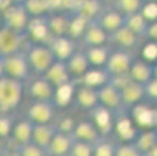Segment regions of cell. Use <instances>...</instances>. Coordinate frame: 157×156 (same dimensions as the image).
<instances>
[{
	"label": "cell",
	"mask_w": 157,
	"mask_h": 156,
	"mask_svg": "<svg viewBox=\"0 0 157 156\" xmlns=\"http://www.w3.org/2000/svg\"><path fill=\"white\" fill-rule=\"evenodd\" d=\"M25 53H27L30 70L34 75H44V72H45L52 66V62L55 61V55H53L52 49L48 47V44L33 42Z\"/></svg>",
	"instance_id": "3957f363"
},
{
	"label": "cell",
	"mask_w": 157,
	"mask_h": 156,
	"mask_svg": "<svg viewBox=\"0 0 157 156\" xmlns=\"http://www.w3.org/2000/svg\"><path fill=\"white\" fill-rule=\"evenodd\" d=\"M134 61V55L132 52L128 50H121V49H115L110 50L107 61L104 64V70L107 72L109 77H118V75H128L131 64Z\"/></svg>",
	"instance_id": "5b68a950"
},
{
	"label": "cell",
	"mask_w": 157,
	"mask_h": 156,
	"mask_svg": "<svg viewBox=\"0 0 157 156\" xmlns=\"http://www.w3.org/2000/svg\"><path fill=\"white\" fill-rule=\"evenodd\" d=\"M72 136H73V139H79V141H86V142L94 144L101 134L97 130V126L92 123V120H81V122L73 125Z\"/></svg>",
	"instance_id": "cb8c5ba5"
},
{
	"label": "cell",
	"mask_w": 157,
	"mask_h": 156,
	"mask_svg": "<svg viewBox=\"0 0 157 156\" xmlns=\"http://www.w3.org/2000/svg\"><path fill=\"white\" fill-rule=\"evenodd\" d=\"M142 42V38H139L136 33H132L128 27L121 25L118 30L112 31L109 34V44L115 46L117 49H121V50H128V52H132L136 50Z\"/></svg>",
	"instance_id": "9c48e42d"
},
{
	"label": "cell",
	"mask_w": 157,
	"mask_h": 156,
	"mask_svg": "<svg viewBox=\"0 0 157 156\" xmlns=\"http://www.w3.org/2000/svg\"><path fill=\"white\" fill-rule=\"evenodd\" d=\"M0 20H2V13H0Z\"/></svg>",
	"instance_id": "f5cc1de1"
},
{
	"label": "cell",
	"mask_w": 157,
	"mask_h": 156,
	"mask_svg": "<svg viewBox=\"0 0 157 156\" xmlns=\"http://www.w3.org/2000/svg\"><path fill=\"white\" fill-rule=\"evenodd\" d=\"M0 59H2V58H0ZM3 75V70H2V62H0V77H2Z\"/></svg>",
	"instance_id": "681fc988"
},
{
	"label": "cell",
	"mask_w": 157,
	"mask_h": 156,
	"mask_svg": "<svg viewBox=\"0 0 157 156\" xmlns=\"http://www.w3.org/2000/svg\"><path fill=\"white\" fill-rule=\"evenodd\" d=\"M27 91H28V95L33 100L55 102V98H56V89L42 75H34V78L27 86Z\"/></svg>",
	"instance_id": "8fae6325"
},
{
	"label": "cell",
	"mask_w": 157,
	"mask_h": 156,
	"mask_svg": "<svg viewBox=\"0 0 157 156\" xmlns=\"http://www.w3.org/2000/svg\"><path fill=\"white\" fill-rule=\"evenodd\" d=\"M42 77L45 78L55 89H59V87H62L65 84H70L72 80H73L70 77L69 70H67V67H65V62L59 61V59H55L50 67L44 72Z\"/></svg>",
	"instance_id": "7c38bea8"
},
{
	"label": "cell",
	"mask_w": 157,
	"mask_h": 156,
	"mask_svg": "<svg viewBox=\"0 0 157 156\" xmlns=\"http://www.w3.org/2000/svg\"><path fill=\"white\" fill-rule=\"evenodd\" d=\"M11 2H24V0H11Z\"/></svg>",
	"instance_id": "f907efd6"
},
{
	"label": "cell",
	"mask_w": 157,
	"mask_h": 156,
	"mask_svg": "<svg viewBox=\"0 0 157 156\" xmlns=\"http://www.w3.org/2000/svg\"><path fill=\"white\" fill-rule=\"evenodd\" d=\"M31 133H33V122L30 119H20L19 122H14L10 138H13V142L16 145H20L31 141Z\"/></svg>",
	"instance_id": "4316f807"
},
{
	"label": "cell",
	"mask_w": 157,
	"mask_h": 156,
	"mask_svg": "<svg viewBox=\"0 0 157 156\" xmlns=\"http://www.w3.org/2000/svg\"><path fill=\"white\" fill-rule=\"evenodd\" d=\"M154 78H157V62L154 64Z\"/></svg>",
	"instance_id": "c3c4849f"
},
{
	"label": "cell",
	"mask_w": 157,
	"mask_h": 156,
	"mask_svg": "<svg viewBox=\"0 0 157 156\" xmlns=\"http://www.w3.org/2000/svg\"><path fill=\"white\" fill-rule=\"evenodd\" d=\"M143 2H155V0H143Z\"/></svg>",
	"instance_id": "816d5d0a"
},
{
	"label": "cell",
	"mask_w": 157,
	"mask_h": 156,
	"mask_svg": "<svg viewBox=\"0 0 157 156\" xmlns=\"http://www.w3.org/2000/svg\"><path fill=\"white\" fill-rule=\"evenodd\" d=\"M24 6L30 17H39L48 14V2L47 0H24Z\"/></svg>",
	"instance_id": "836d02e7"
},
{
	"label": "cell",
	"mask_w": 157,
	"mask_h": 156,
	"mask_svg": "<svg viewBox=\"0 0 157 156\" xmlns=\"http://www.w3.org/2000/svg\"><path fill=\"white\" fill-rule=\"evenodd\" d=\"M89 114L92 117V123L97 126L101 136H109L114 131V123H115V114L110 109L97 105L92 111H89Z\"/></svg>",
	"instance_id": "30bf717a"
},
{
	"label": "cell",
	"mask_w": 157,
	"mask_h": 156,
	"mask_svg": "<svg viewBox=\"0 0 157 156\" xmlns=\"http://www.w3.org/2000/svg\"><path fill=\"white\" fill-rule=\"evenodd\" d=\"M132 120L143 126H154V108H148L146 105H136L132 106Z\"/></svg>",
	"instance_id": "4dcf8cb0"
},
{
	"label": "cell",
	"mask_w": 157,
	"mask_h": 156,
	"mask_svg": "<svg viewBox=\"0 0 157 156\" xmlns=\"http://www.w3.org/2000/svg\"><path fill=\"white\" fill-rule=\"evenodd\" d=\"M114 131H117L120 138L123 139V142H132L136 139L139 130L134 125V120L131 117H128L126 114L123 116V113L115 114V123H114Z\"/></svg>",
	"instance_id": "7402d4cb"
},
{
	"label": "cell",
	"mask_w": 157,
	"mask_h": 156,
	"mask_svg": "<svg viewBox=\"0 0 157 156\" xmlns=\"http://www.w3.org/2000/svg\"><path fill=\"white\" fill-rule=\"evenodd\" d=\"M14 125V119L11 113H0V139H8L11 136V130Z\"/></svg>",
	"instance_id": "f35d334b"
},
{
	"label": "cell",
	"mask_w": 157,
	"mask_h": 156,
	"mask_svg": "<svg viewBox=\"0 0 157 156\" xmlns=\"http://www.w3.org/2000/svg\"><path fill=\"white\" fill-rule=\"evenodd\" d=\"M140 13L145 16V19L148 22H152V20H157V0L155 2H145Z\"/></svg>",
	"instance_id": "60d3db41"
},
{
	"label": "cell",
	"mask_w": 157,
	"mask_h": 156,
	"mask_svg": "<svg viewBox=\"0 0 157 156\" xmlns=\"http://www.w3.org/2000/svg\"><path fill=\"white\" fill-rule=\"evenodd\" d=\"M0 62H2L3 75L14 78V80H20L24 83H27L30 80L31 70H30V66H28L27 53L24 50H19V52L2 56Z\"/></svg>",
	"instance_id": "7a4b0ae2"
},
{
	"label": "cell",
	"mask_w": 157,
	"mask_h": 156,
	"mask_svg": "<svg viewBox=\"0 0 157 156\" xmlns=\"http://www.w3.org/2000/svg\"><path fill=\"white\" fill-rule=\"evenodd\" d=\"M30 22V14L27 13L22 2H13L2 11V25L13 28L20 33H27V27Z\"/></svg>",
	"instance_id": "277c9868"
},
{
	"label": "cell",
	"mask_w": 157,
	"mask_h": 156,
	"mask_svg": "<svg viewBox=\"0 0 157 156\" xmlns=\"http://www.w3.org/2000/svg\"><path fill=\"white\" fill-rule=\"evenodd\" d=\"M56 131H58V126L53 122H50V123H33L31 142H34L36 145H39L45 150L48 147L50 141L53 139Z\"/></svg>",
	"instance_id": "44dd1931"
},
{
	"label": "cell",
	"mask_w": 157,
	"mask_h": 156,
	"mask_svg": "<svg viewBox=\"0 0 157 156\" xmlns=\"http://www.w3.org/2000/svg\"><path fill=\"white\" fill-rule=\"evenodd\" d=\"M92 148H94V144L90 142L73 139L67 156H92Z\"/></svg>",
	"instance_id": "d590c367"
},
{
	"label": "cell",
	"mask_w": 157,
	"mask_h": 156,
	"mask_svg": "<svg viewBox=\"0 0 157 156\" xmlns=\"http://www.w3.org/2000/svg\"><path fill=\"white\" fill-rule=\"evenodd\" d=\"M146 156H157V144H155V147H154L149 153H146Z\"/></svg>",
	"instance_id": "ee69618b"
},
{
	"label": "cell",
	"mask_w": 157,
	"mask_h": 156,
	"mask_svg": "<svg viewBox=\"0 0 157 156\" xmlns=\"http://www.w3.org/2000/svg\"><path fill=\"white\" fill-rule=\"evenodd\" d=\"M25 92V83L20 80L0 77V113H13L20 105Z\"/></svg>",
	"instance_id": "6da1fadb"
},
{
	"label": "cell",
	"mask_w": 157,
	"mask_h": 156,
	"mask_svg": "<svg viewBox=\"0 0 157 156\" xmlns=\"http://www.w3.org/2000/svg\"><path fill=\"white\" fill-rule=\"evenodd\" d=\"M154 125H157V106L154 108Z\"/></svg>",
	"instance_id": "bcb514c9"
},
{
	"label": "cell",
	"mask_w": 157,
	"mask_h": 156,
	"mask_svg": "<svg viewBox=\"0 0 157 156\" xmlns=\"http://www.w3.org/2000/svg\"><path fill=\"white\" fill-rule=\"evenodd\" d=\"M128 75L132 81L145 84L154 77V62H149L146 59H136L134 58Z\"/></svg>",
	"instance_id": "d6986e66"
},
{
	"label": "cell",
	"mask_w": 157,
	"mask_h": 156,
	"mask_svg": "<svg viewBox=\"0 0 157 156\" xmlns=\"http://www.w3.org/2000/svg\"><path fill=\"white\" fill-rule=\"evenodd\" d=\"M101 10H103V3L100 0H76L72 13L87 19L89 22H92L97 19Z\"/></svg>",
	"instance_id": "d4e9b609"
},
{
	"label": "cell",
	"mask_w": 157,
	"mask_h": 156,
	"mask_svg": "<svg viewBox=\"0 0 157 156\" xmlns=\"http://www.w3.org/2000/svg\"><path fill=\"white\" fill-rule=\"evenodd\" d=\"M124 27H128L132 33H136L139 38H145L146 34V30H148V25L149 22L145 19V16L139 11V13H132V14H128L124 16Z\"/></svg>",
	"instance_id": "83f0119b"
},
{
	"label": "cell",
	"mask_w": 157,
	"mask_h": 156,
	"mask_svg": "<svg viewBox=\"0 0 157 156\" xmlns=\"http://www.w3.org/2000/svg\"><path fill=\"white\" fill-rule=\"evenodd\" d=\"M73 103L76 105L78 109L81 111H92L98 103V91L95 87H90V86H86V84H81L75 89L73 92Z\"/></svg>",
	"instance_id": "4fadbf2b"
},
{
	"label": "cell",
	"mask_w": 157,
	"mask_h": 156,
	"mask_svg": "<svg viewBox=\"0 0 157 156\" xmlns=\"http://www.w3.org/2000/svg\"><path fill=\"white\" fill-rule=\"evenodd\" d=\"M3 153H5V145H3L2 139H0V156H3Z\"/></svg>",
	"instance_id": "f6af8a7d"
},
{
	"label": "cell",
	"mask_w": 157,
	"mask_h": 156,
	"mask_svg": "<svg viewBox=\"0 0 157 156\" xmlns=\"http://www.w3.org/2000/svg\"><path fill=\"white\" fill-rule=\"evenodd\" d=\"M64 62H65V67H67V70H69L70 77L72 78H78V80L89 69H90V64H89V59H87V56H86V53H84L82 49L75 50Z\"/></svg>",
	"instance_id": "ac0fdd59"
},
{
	"label": "cell",
	"mask_w": 157,
	"mask_h": 156,
	"mask_svg": "<svg viewBox=\"0 0 157 156\" xmlns=\"http://www.w3.org/2000/svg\"><path fill=\"white\" fill-rule=\"evenodd\" d=\"M97 24L106 31V33H112V31H115L118 30L123 24H124V14H121L115 6L114 8H103L100 11V14L97 16L95 19Z\"/></svg>",
	"instance_id": "5bb4252c"
},
{
	"label": "cell",
	"mask_w": 157,
	"mask_h": 156,
	"mask_svg": "<svg viewBox=\"0 0 157 156\" xmlns=\"http://www.w3.org/2000/svg\"><path fill=\"white\" fill-rule=\"evenodd\" d=\"M81 42L84 44V47H90V46H104L109 44V33H106L95 20L89 22L86 30L81 34Z\"/></svg>",
	"instance_id": "2e32d148"
},
{
	"label": "cell",
	"mask_w": 157,
	"mask_h": 156,
	"mask_svg": "<svg viewBox=\"0 0 157 156\" xmlns=\"http://www.w3.org/2000/svg\"><path fill=\"white\" fill-rule=\"evenodd\" d=\"M47 156H48V154H47Z\"/></svg>",
	"instance_id": "11a10c76"
},
{
	"label": "cell",
	"mask_w": 157,
	"mask_h": 156,
	"mask_svg": "<svg viewBox=\"0 0 157 156\" xmlns=\"http://www.w3.org/2000/svg\"><path fill=\"white\" fill-rule=\"evenodd\" d=\"M72 141H73V136L70 133L58 130L55 133L53 139L50 141L48 147L45 148V151L48 156H67L69 150H70V145H72Z\"/></svg>",
	"instance_id": "ffe728a7"
},
{
	"label": "cell",
	"mask_w": 157,
	"mask_h": 156,
	"mask_svg": "<svg viewBox=\"0 0 157 156\" xmlns=\"http://www.w3.org/2000/svg\"><path fill=\"white\" fill-rule=\"evenodd\" d=\"M100 2H101V3L104 5V3H114L115 0H100Z\"/></svg>",
	"instance_id": "7dc6e473"
},
{
	"label": "cell",
	"mask_w": 157,
	"mask_h": 156,
	"mask_svg": "<svg viewBox=\"0 0 157 156\" xmlns=\"http://www.w3.org/2000/svg\"><path fill=\"white\" fill-rule=\"evenodd\" d=\"M114 156H145V153L140 151L134 142H121L117 145Z\"/></svg>",
	"instance_id": "74e56055"
},
{
	"label": "cell",
	"mask_w": 157,
	"mask_h": 156,
	"mask_svg": "<svg viewBox=\"0 0 157 156\" xmlns=\"http://www.w3.org/2000/svg\"><path fill=\"white\" fill-rule=\"evenodd\" d=\"M87 24H89V20L87 19H84V17H81V16H78V14H75V13H70V20H69V33H67V36H70L72 39H79L81 38V34H82V31L86 30V27H87Z\"/></svg>",
	"instance_id": "d6a6232c"
},
{
	"label": "cell",
	"mask_w": 157,
	"mask_h": 156,
	"mask_svg": "<svg viewBox=\"0 0 157 156\" xmlns=\"http://www.w3.org/2000/svg\"><path fill=\"white\" fill-rule=\"evenodd\" d=\"M56 103L47 100H33L27 109V119L33 123H50L55 119Z\"/></svg>",
	"instance_id": "52a82bcc"
},
{
	"label": "cell",
	"mask_w": 157,
	"mask_h": 156,
	"mask_svg": "<svg viewBox=\"0 0 157 156\" xmlns=\"http://www.w3.org/2000/svg\"><path fill=\"white\" fill-rule=\"evenodd\" d=\"M132 142L136 144L139 147V150L143 151L145 156H146V153H149L157 144V130L149 128V130H145V131H139L136 139H134Z\"/></svg>",
	"instance_id": "f546056e"
},
{
	"label": "cell",
	"mask_w": 157,
	"mask_h": 156,
	"mask_svg": "<svg viewBox=\"0 0 157 156\" xmlns=\"http://www.w3.org/2000/svg\"><path fill=\"white\" fill-rule=\"evenodd\" d=\"M75 44H76V41L72 39L70 36H53L48 42V47L52 49V52L55 55V59L65 61L76 50Z\"/></svg>",
	"instance_id": "e0dca14e"
},
{
	"label": "cell",
	"mask_w": 157,
	"mask_h": 156,
	"mask_svg": "<svg viewBox=\"0 0 157 156\" xmlns=\"http://www.w3.org/2000/svg\"><path fill=\"white\" fill-rule=\"evenodd\" d=\"M17 147V156H47V151L42 147L36 145L34 142L28 141L25 144L16 145Z\"/></svg>",
	"instance_id": "8d00e7d4"
},
{
	"label": "cell",
	"mask_w": 157,
	"mask_h": 156,
	"mask_svg": "<svg viewBox=\"0 0 157 156\" xmlns=\"http://www.w3.org/2000/svg\"><path fill=\"white\" fill-rule=\"evenodd\" d=\"M90 67H104L107 61V56L110 53V44H104V46H90L82 49Z\"/></svg>",
	"instance_id": "484cf974"
},
{
	"label": "cell",
	"mask_w": 157,
	"mask_h": 156,
	"mask_svg": "<svg viewBox=\"0 0 157 156\" xmlns=\"http://www.w3.org/2000/svg\"><path fill=\"white\" fill-rule=\"evenodd\" d=\"M117 144L112 141L109 136H100L94 142L92 156H114L115 154Z\"/></svg>",
	"instance_id": "1f68e13d"
},
{
	"label": "cell",
	"mask_w": 157,
	"mask_h": 156,
	"mask_svg": "<svg viewBox=\"0 0 157 156\" xmlns=\"http://www.w3.org/2000/svg\"><path fill=\"white\" fill-rule=\"evenodd\" d=\"M27 39H28L27 33H20L2 25L0 27V55L5 56V55L22 50Z\"/></svg>",
	"instance_id": "8992f818"
},
{
	"label": "cell",
	"mask_w": 157,
	"mask_h": 156,
	"mask_svg": "<svg viewBox=\"0 0 157 156\" xmlns=\"http://www.w3.org/2000/svg\"><path fill=\"white\" fill-rule=\"evenodd\" d=\"M0 58H2V55H0Z\"/></svg>",
	"instance_id": "db71d44e"
},
{
	"label": "cell",
	"mask_w": 157,
	"mask_h": 156,
	"mask_svg": "<svg viewBox=\"0 0 157 156\" xmlns=\"http://www.w3.org/2000/svg\"><path fill=\"white\" fill-rule=\"evenodd\" d=\"M98 103L107 109H110L114 114L123 113V103H121V97H120V89H117L112 83H106L103 86H100L98 89Z\"/></svg>",
	"instance_id": "ba28073f"
},
{
	"label": "cell",
	"mask_w": 157,
	"mask_h": 156,
	"mask_svg": "<svg viewBox=\"0 0 157 156\" xmlns=\"http://www.w3.org/2000/svg\"><path fill=\"white\" fill-rule=\"evenodd\" d=\"M145 38L149 41V42H154L157 44V20H152L149 22V25H148V30H146V34Z\"/></svg>",
	"instance_id": "7bdbcfd3"
},
{
	"label": "cell",
	"mask_w": 157,
	"mask_h": 156,
	"mask_svg": "<svg viewBox=\"0 0 157 156\" xmlns=\"http://www.w3.org/2000/svg\"><path fill=\"white\" fill-rule=\"evenodd\" d=\"M143 56L149 62H152L154 59H157V44L148 42L146 46H145V49H143Z\"/></svg>",
	"instance_id": "b9f144b4"
},
{
	"label": "cell",
	"mask_w": 157,
	"mask_h": 156,
	"mask_svg": "<svg viewBox=\"0 0 157 156\" xmlns=\"http://www.w3.org/2000/svg\"><path fill=\"white\" fill-rule=\"evenodd\" d=\"M120 97L123 103V109H131L132 106H136L145 100V91H143V84L136 83V81H129L120 89Z\"/></svg>",
	"instance_id": "9a60e30c"
},
{
	"label": "cell",
	"mask_w": 157,
	"mask_h": 156,
	"mask_svg": "<svg viewBox=\"0 0 157 156\" xmlns=\"http://www.w3.org/2000/svg\"><path fill=\"white\" fill-rule=\"evenodd\" d=\"M79 80L86 86H90V87L98 89L100 86H103V84H106L109 81V75H107V72L103 67H90Z\"/></svg>",
	"instance_id": "f1b7e54d"
},
{
	"label": "cell",
	"mask_w": 157,
	"mask_h": 156,
	"mask_svg": "<svg viewBox=\"0 0 157 156\" xmlns=\"http://www.w3.org/2000/svg\"><path fill=\"white\" fill-rule=\"evenodd\" d=\"M70 13H50L47 14V27L52 36H67L69 33Z\"/></svg>",
	"instance_id": "603a6c76"
},
{
	"label": "cell",
	"mask_w": 157,
	"mask_h": 156,
	"mask_svg": "<svg viewBox=\"0 0 157 156\" xmlns=\"http://www.w3.org/2000/svg\"><path fill=\"white\" fill-rule=\"evenodd\" d=\"M143 91H145V100L149 105L157 106V78H151L148 83L143 84Z\"/></svg>",
	"instance_id": "ab89813d"
},
{
	"label": "cell",
	"mask_w": 157,
	"mask_h": 156,
	"mask_svg": "<svg viewBox=\"0 0 157 156\" xmlns=\"http://www.w3.org/2000/svg\"><path fill=\"white\" fill-rule=\"evenodd\" d=\"M143 0H115L114 6L124 16L132 14V13H139L143 6Z\"/></svg>",
	"instance_id": "e575fe53"
}]
</instances>
